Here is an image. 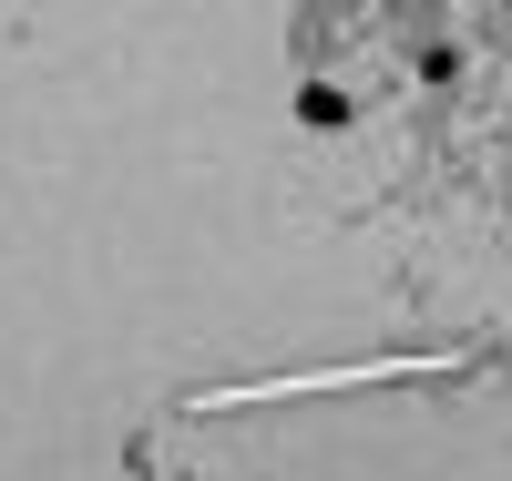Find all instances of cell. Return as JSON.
Here are the masks:
<instances>
[{
    "instance_id": "6da1fadb",
    "label": "cell",
    "mask_w": 512,
    "mask_h": 481,
    "mask_svg": "<svg viewBox=\"0 0 512 481\" xmlns=\"http://www.w3.org/2000/svg\"><path fill=\"white\" fill-rule=\"evenodd\" d=\"M297 123H318V134H338V123H349V93H328V82H318V93H297Z\"/></svg>"
}]
</instances>
